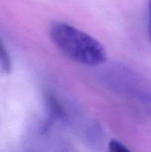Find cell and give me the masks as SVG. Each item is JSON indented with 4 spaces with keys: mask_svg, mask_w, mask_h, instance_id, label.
<instances>
[{
    "mask_svg": "<svg viewBox=\"0 0 151 152\" xmlns=\"http://www.w3.org/2000/svg\"><path fill=\"white\" fill-rule=\"evenodd\" d=\"M148 12H149V36L151 43V0H148Z\"/></svg>",
    "mask_w": 151,
    "mask_h": 152,
    "instance_id": "cell-4",
    "label": "cell"
},
{
    "mask_svg": "<svg viewBox=\"0 0 151 152\" xmlns=\"http://www.w3.org/2000/svg\"><path fill=\"white\" fill-rule=\"evenodd\" d=\"M49 33L58 50L73 61L99 66L107 60V52L98 40L69 23L56 21L51 25Z\"/></svg>",
    "mask_w": 151,
    "mask_h": 152,
    "instance_id": "cell-1",
    "label": "cell"
},
{
    "mask_svg": "<svg viewBox=\"0 0 151 152\" xmlns=\"http://www.w3.org/2000/svg\"><path fill=\"white\" fill-rule=\"evenodd\" d=\"M109 151L113 152H128L130 150L117 140H111L109 144Z\"/></svg>",
    "mask_w": 151,
    "mask_h": 152,
    "instance_id": "cell-3",
    "label": "cell"
},
{
    "mask_svg": "<svg viewBox=\"0 0 151 152\" xmlns=\"http://www.w3.org/2000/svg\"><path fill=\"white\" fill-rule=\"evenodd\" d=\"M12 61L9 53L0 37V76H6L11 73Z\"/></svg>",
    "mask_w": 151,
    "mask_h": 152,
    "instance_id": "cell-2",
    "label": "cell"
}]
</instances>
